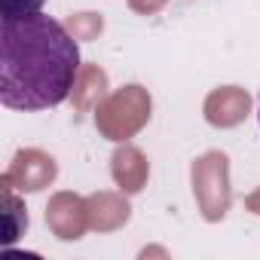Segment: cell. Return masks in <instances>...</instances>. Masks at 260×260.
I'll use <instances>...</instances> for the list:
<instances>
[{"instance_id":"6da1fadb","label":"cell","mask_w":260,"mask_h":260,"mask_svg":"<svg viewBox=\"0 0 260 260\" xmlns=\"http://www.w3.org/2000/svg\"><path fill=\"white\" fill-rule=\"evenodd\" d=\"M80 74V46L43 13L0 19V101L10 110L58 107Z\"/></svg>"},{"instance_id":"7a4b0ae2","label":"cell","mask_w":260,"mask_h":260,"mask_svg":"<svg viewBox=\"0 0 260 260\" xmlns=\"http://www.w3.org/2000/svg\"><path fill=\"white\" fill-rule=\"evenodd\" d=\"M46 0H0V16L4 19H22L31 13H40Z\"/></svg>"},{"instance_id":"3957f363","label":"cell","mask_w":260,"mask_h":260,"mask_svg":"<svg viewBox=\"0 0 260 260\" xmlns=\"http://www.w3.org/2000/svg\"><path fill=\"white\" fill-rule=\"evenodd\" d=\"M257 116H260V110H257Z\"/></svg>"}]
</instances>
